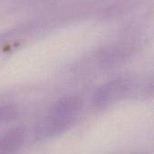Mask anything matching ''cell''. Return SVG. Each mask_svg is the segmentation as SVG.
Returning <instances> with one entry per match:
<instances>
[{"label": "cell", "instance_id": "cell-1", "mask_svg": "<svg viewBox=\"0 0 154 154\" xmlns=\"http://www.w3.org/2000/svg\"><path fill=\"white\" fill-rule=\"evenodd\" d=\"M83 107L82 99L75 95H67L56 100L43 114L36 125L40 140L56 138L68 132L78 121Z\"/></svg>", "mask_w": 154, "mask_h": 154}, {"label": "cell", "instance_id": "cell-2", "mask_svg": "<svg viewBox=\"0 0 154 154\" xmlns=\"http://www.w3.org/2000/svg\"><path fill=\"white\" fill-rule=\"evenodd\" d=\"M152 96V85H140L130 79L120 78L98 88L93 95L92 103L96 109L106 110L126 99L147 98Z\"/></svg>", "mask_w": 154, "mask_h": 154}, {"label": "cell", "instance_id": "cell-3", "mask_svg": "<svg viewBox=\"0 0 154 154\" xmlns=\"http://www.w3.org/2000/svg\"><path fill=\"white\" fill-rule=\"evenodd\" d=\"M21 114V109L18 105L14 103L0 104V125L7 124L16 120Z\"/></svg>", "mask_w": 154, "mask_h": 154}]
</instances>
